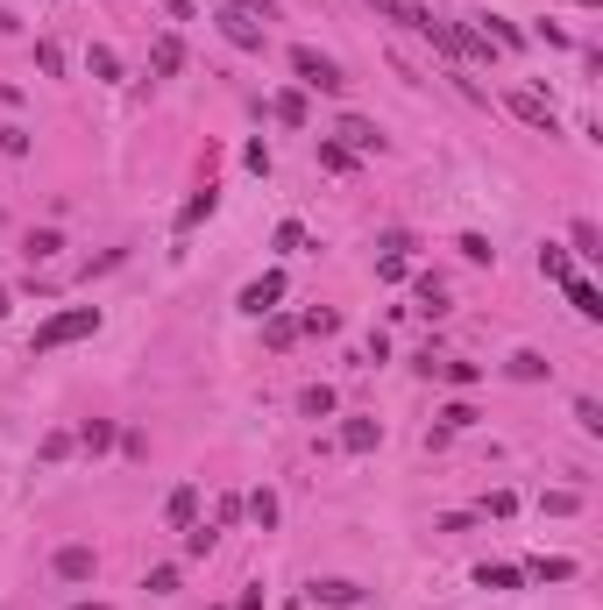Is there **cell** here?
Masks as SVG:
<instances>
[{
    "label": "cell",
    "instance_id": "obj_1",
    "mask_svg": "<svg viewBox=\"0 0 603 610\" xmlns=\"http://www.w3.org/2000/svg\"><path fill=\"white\" fill-rule=\"evenodd\" d=\"M86 334H100V305H64V313H50L43 327H36V355H57V348H71V341H86Z\"/></svg>",
    "mask_w": 603,
    "mask_h": 610
},
{
    "label": "cell",
    "instance_id": "obj_2",
    "mask_svg": "<svg viewBox=\"0 0 603 610\" xmlns=\"http://www.w3.org/2000/svg\"><path fill=\"white\" fill-rule=\"evenodd\" d=\"M291 71H298V86H306V93H341L348 86V71L334 57H320L313 43H291Z\"/></svg>",
    "mask_w": 603,
    "mask_h": 610
},
{
    "label": "cell",
    "instance_id": "obj_3",
    "mask_svg": "<svg viewBox=\"0 0 603 610\" xmlns=\"http://www.w3.org/2000/svg\"><path fill=\"white\" fill-rule=\"evenodd\" d=\"M334 142L355 149V157H376V149H384V128L362 121V114H341V121H334Z\"/></svg>",
    "mask_w": 603,
    "mask_h": 610
},
{
    "label": "cell",
    "instance_id": "obj_4",
    "mask_svg": "<svg viewBox=\"0 0 603 610\" xmlns=\"http://www.w3.org/2000/svg\"><path fill=\"white\" fill-rule=\"evenodd\" d=\"M277 298H284V270H263L256 284H242L235 305H242V313H256V320H270V313H277Z\"/></svg>",
    "mask_w": 603,
    "mask_h": 610
},
{
    "label": "cell",
    "instance_id": "obj_5",
    "mask_svg": "<svg viewBox=\"0 0 603 610\" xmlns=\"http://www.w3.org/2000/svg\"><path fill=\"white\" fill-rule=\"evenodd\" d=\"M504 107L525 121V128H540V135H554V100H540L533 86H518V93H504Z\"/></svg>",
    "mask_w": 603,
    "mask_h": 610
},
{
    "label": "cell",
    "instance_id": "obj_6",
    "mask_svg": "<svg viewBox=\"0 0 603 610\" xmlns=\"http://www.w3.org/2000/svg\"><path fill=\"white\" fill-rule=\"evenodd\" d=\"M213 22H220V36H228L235 50H263V43H270V36H263V22H256V15H242V8H220Z\"/></svg>",
    "mask_w": 603,
    "mask_h": 610
},
{
    "label": "cell",
    "instance_id": "obj_7",
    "mask_svg": "<svg viewBox=\"0 0 603 610\" xmlns=\"http://www.w3.org/2000/svg\"><path fill=\"white\" fill-rule=\"evenodd\" d=\"M369 8L384 15V22H398V29H412V36H426V22H433L426 0H369Z\"/></svg>",
    "mask_w": 603,
    "mask_h": 610
},
{
    "label": "cell",
    "instance_id": "obj_8",
    "mask_svg": "<svg viewBox=\"0 0 603 610\" xmlns=\"http://www.w3.org/2000/svg\"><path fill=\"white\" fill-rule=\"evenodd\" d=\"M50 568H57V582H93V575H100V554H93V547H57Z\"/></svg>",
    "mask_w": 603,
    "mask_h": 610
},
{
    "label": "cell",
    "instance_id": "obj_9",
    "mask_svg": "<svg viewBox=\"0 0 603 610\" xmlns=\"http://www.w3.org/2000/svg\"><path fill=\"white\" fill-rule=\"evenodd\" d=\"M149 71H157V79H178V71H185V43L157 36V43H149Z\"/></svg>",
    "mask_w": 603,
    "mask_h": 610
},
{
    "label": "cell",
    "instance_id": "obj_10",
    "mask_svg": "<svg viewBox=\"0 0 603 610\" xmlns=\"http://www.w3.org/2000/svg\"><path fill=\"white\" fill-rule=\"evenodd\" d=\"M192 518H199V490H192V483H178V490L164 497V525H171V532H185Z\"/></svg>",
    "mask_w": 603,
    "mask_h": 610
},
{
    "label": "cell",
    "instance_id": "obj_11",
    "mask_svg": "<svg viewBox=\"0 0 603 610\" xmlns=\"http://www.w3.org/2000/svg\"><path fill=\"white\" fill-rule=\"evenodd\" d=\"M412 313H426V320L447 313V284L440 277H412Z\"/></svg>",
    "mask_w": 603,
    "mask_h": 610
},
{
    "label": "cell",
    "instance_id": "obj_12",
    "mask_svg": "<svg viewBox=\"0 0 603 610\" xmlns=\"http://www.w3.org/2000/svg\"><path fill=\"white\" fill-rule=\"evenodd\" d=\"M561 291H568V305H575V313H582V320H603V291H596L589 277H568Z\"/></svg>",
    "mask_w": 603,
    "mask_h": 610
},
{
    "label": "cell",
    "instance_id": "obj_13",
    "mask_svg": "<svg viewBox=\"0 0 603 610\" xmlns=\"http://www.w3.org/2000/svg\"><path fill=\"white\" fill-rule=\"evenodd\" d=\"M376 440H384V426H376V419H348V426H341V447H348V454H369Z\"/></svg>",
    "mask_w": 603,
    "mask_h": 610
},
{
    "label": "cell",
    "instance_id": "obj_14",
    "mask_svg": "<svg viewBox=\"0 0 603 610\" xmlns=\"http://www.w3.org/2000/svg\"><path fill=\"white\" fill-rule=\"evenodd\" d=\"M213 206H220V192H213V185H206V192H192V199H185V213H178V235H192V227H199Z\"/></svg>",
    "mask_w": 603,
    "mask_h": 610
},
{
    "label": "cell",
    "instance_id": "obj_15",
    "mask_svg": "<svg viewBox=\"0 0 603 610\" xmlns=\"http://www.w3.org/2000/svg\"><path fill=\"white\" fill-rule=\"evenodd\" d=\"M518 575H533V582H575V561H561V554L547 561V554H540V561H525Z\"/></svg>",
    "mask_w": 603,
    "mask_h": 610
},
{
    "label": "cell",
    "instance_id": "obj_16",
    "mask_svg": "<svg viewBox=\"0 0 603 610\" xmlns=\"http://www.w3.org/2000/svg\"><path fill=\"white\" fill-rule=\"evenodd\" d=\"M504 369L518 376V384H540V376H547V355H533V348H518V355H511Z\"/></svg>",
    "mask_w": 603,
    "mask_h": 610
},
{
    "label": "cell",
    "instance_id": "obj_17",
    "mask_svg": "<svg viewBox=\"0 0 603 610\" xmlns=\"http://www.w3.org/2000/svg\"><path fill=\"white\" fill-rule=\"evenodd\" d=\"M540 277H547V284H568V277H575V256H568V249H540Z\"/></svg>",
    "mask_w": 603,
    "mask_h": 610
},
{
    "label": "cell",
    "instance_id": "obj_18",
    "mask_svg": "<svg viewBox=\"0 0 603 610\" xmlns=\"http://www.w3.org/2000/svg\"><path fill=\"white\" fill-rule=\"evenodd\" d=\"M114 440H121L114 419H86V426H79V447H86V454H100V447H114Z\"/></svg>",
    "mask_w": 603,
    "mask_h": 610
},
{
    "label": "cell",
    "instance_id": "obj_19",
    "mask_svg": "<svg viewBox=\"0 0 603 610\" xmlns=\"http://www.w3.org/2000/svg\"><path fill=\"white\" fill-rule=\"evenodd\" d=\"M270 114H277L284 128H306V93H277V100H270Z\"/></svg>",
    "mask_w": 603,
    "mask_h": 610
},
{
    "label": "cell",
    "instance_id": "obj_20",
    "mask_svg": "<svg viewBox=\"0 0 603 610\" xmlns=\"http://www.w3.org/2000/svg\"><path fill=\"white\" fill-rule=\"evenodd\" d=\"M568 242H575L568 256H603V235H596V220H575V227H568Z\"/></svg>",
    "mask_w": 603,
    "mask_h": 610
},
{
    "label": "cell",
    "instance_id": "obj_21",
    "mask_svg": "<svg viewBox=\"0 0 603 610\" xmlns=\"http://www.w3.org/2000/svg\"><path fill=\"white\" fill-rule=\"evenodd\" d=\"M313 596H320V603H334V610L362 603V589H355V582H313Z\"/></svg>",
    "mask_w": 603,
    "mask_h": 610
},
{
    "label": "cell",
    "instance_id": "obj_22",
    "mask_svg": "<svg viewBox=\"0 0 603 610\" xmlns=\"http://www.w3.org/2000/svg\"><path fill=\"white\" fill-rule=\"evenodd\" d=\"M22 249H29V263H50V256L64 249V242H57V227H36V235H29Z\"/></svg>",
    "mask_w": 603,
    "mask_h": 610
},
{
    "label": "cell",
    "instance_id": "obj_23",
    "mask_svg": "<svg viewBox=\"0 0 603 610\" xmlns=\"http://www.w3.org/2000/svg\"><path fill=\"white\" fill-rule=\"evenodd\" d=\"M476 582H483V589H518V568H504V561H483V568H476Z\"/></svg>",
    "mask_w": 603,
    "mask_h": 610
},
{
    "label": "cell",
    "instance_id": "obj_24",
    "mask_svg": "<svg viewBox=\"0 0 603 610\" xmlns=\"http://www.w3.org/2000/svg\"><path fill=\"white\" fill-rule=\"evenodd\" d=\"M320 171H355V149H341L334 135L320 142Z\"/></svg>",
    "mask_w": 603,
    "mask_h": 610
},
{
    "label": "cell",
    "instance_id": "obj_25",
    "mask_svg": "<svg viewBox=\"0 0 603 610\" xmlns=\"http://www.w3.org/2000/svg\"><path fill=\"white\" fill-rule=\"evenodd\" d=\"M213 540H220V532H213V525H199V518L185 525V554H192V561H199V554H213Z\"/></svg>",
    "mask_w": 603,
    "mask_h": 610
},
{
    "label": "cell",
    "instance_id": "obj_26",
    "mask_svg": "<svg viewBox=\"0 0 603 610\" xmlns=\"http://www.w3.org/2000/svg\"><path fill=\"white\" fill-rule=\"evenodd\" d=\"M298 412H306V419H327V412H334V391H327V384H313L306 398H298Z\"/></svg>",
    "mask_w": 603,
    "mask_h": 610
},
{
    "label": "cell",
    "instance_id": "obj_27",
    "mask_svg": "<svg viewBox=\"0 0 603 610\" xmlns=\"http://www.w3.org/2000/svg\"><path fill=\"white\" fill-rule=\"evenodd\" d=\"M433 369H440V376H447V384H455V391H469V384H476V376H483L476 362H433Z\"/></svg>",
    "mask_w": 603,
    "mask_h": 610
},
{
    "label": "cell",
    "instance_id": "obj_28",
    "mask_svg": "<svg viewBox=\"0 0 603 610\" xmlns=\"http://www.w3.org/2000/svg\"><path fill=\"white\" fill-rule=\"evenodd\" d=\"M483 22H490V29H483V36H490V43H497V50H518V43H525V36H518V29H511V22H504V15H483Z\"/></svg>",
    "mask_w": 603,
    "mask_h": 610
},
{
    "label": "cell",
    "instance_id": "obj_29",
    "mask_svg": "<svg viewBox=\"0 0 603 610\" xmlns=\"http://www.w3.org/2000/svg\"><path fill=\"white\" fill-rule=\"evenodd\" d=\"M242 511H249V518H256V525H263V532H270V525H277V497H270V490H256V497H249V504H242Z\"/></svg>",
    "mask_w": 603,
    "mask_h": 610
},
{
    "label": "cell",
    "instance_id": "obj_30",
    "mask_svg": "<svg viewBox=\"0 0 603 610\" xmlns=\"http://www.w3.org/2000/svg\"><path fill=\"white\" fill-rule=\"evenodd\" d=\"M86 64H93V79H121V57H114L107 43H93V57H86Z\"/></svg>",
    "mask_w": 603,
    "mask_h": 610
},
{
    "label": "cell",
    "instance_id": "obj_31",
    "mask_svg": "<svg viewBox=\"0 0 603 610\" xmlns=\"http://www.w3.org/2000/svg\"><path fill=\"white\" fill-rule=\"evenodd\" d=\"M263 341H270V348H291V341H298V320H284V313H277V320L263 327Z\"/></svg>",
    "mask_w": 603,
    "mask_h": 610
},
{
    "label": "cell",
    "instance_id": "obj_32",
    "mask_svg": "<svg viewBox=\"0 0 603 610\" xmlns=\"http://www.w3.org/2000/svg\"><path fill=\"white\" fill-rule=\"evenodd\" d=\"M575 426H582V433H603V405H596V398H575Z\"/></svg>",
    "mask_w": 603,
    "mask_h": 610
},
{
    "label": "cell",
    "instance_id": "obj_33",
    "mask_svg": "<svg viewBox=\"0 0 603 610\" xmlns=\"http://www.w3.org/2000/svg\"><path fill=\"white\" fill-rule=\"evenodd\" d=\"M334 327H341V320L327 313V305H313V313H306V320H298V334H334Z\"/></svg>",
    "mask_w": 603,
    "mask_h": 610
},
{
    "label": "cell",
    "instance_id": "obj_34",
    "mask_svg": "<svg viewBox=\"0 0 603 610\" xmlns=\"http://www.w3.org/2000/svg\"><path fill=\"white\" fill-rule=\"evenodd\" d=\"M440 426H447V433H462V426H476V405H462V398H455V405L440 412Z\"/></svg>",
    "mask_w": 603,
    "mask_h": 610
},
{
    "label": "cell",
    "instance_id": "obj_35",
    "mask_svg": "<svg viewBox=\"0 0 603 610\" xmlns=\"http://www.w3.org/2000/svg\"><path fill=\"white\" fill-rule=\"evenodd\" d=\"M142 589H149V596H171V589H178V568H171V561H164V568H149Z\"/></svg>",
    "mask_w": 603,
    "mask_h": 610
},
{
    "label": "cell",
    "instance_id": "obj_36",
    "mask_svg": "<svg viewBox=\"0 0 603 610\" xmlns=\"http://www.w3.org/2000/svg\"><path fill=\"white\" fill-rule=\"evenodd\" d=\"M0 157H29V128H0Z\"/></svg>",
    "mask_w": 603,
    "mask_h": 610
},
{
    "label": "cell",
    "instance_id": "obj_37",
    "mask_svg": "<svg viewBox=\"0 0 603 610\" xmlns=\"http://www.w3.org/2000/svg\"><path fill=\"white\" fill-rule=\"evenodd\" d=\"M71 447H79V433H50V440H43V462H64Z\"/></svg>",
    "mask_w": 603,
    "mask_h": 610
},
{
    "label": "cell",
    "instance_id": "obj_38",
    "mask_svg": "<svg viewBox=\"0 0 603 610\" xmlns=\"http://www.w3.org/2000/svg\"><path fill=\"white\" fill-rule=\"evenodd\" d=\"M242 164H249L256 178H270V142H249V149H242Z\"/></svg>",
    "mask_w": 603,
    "mask_h": 610
},
{
    "label": "cell",
    "instance_id": "obj_39",
    "mask_svg": "<svg viewBox=\"0 0 603 610\" xmlns=\"http://www.w3.org/2000/svg\"><path fill=\"white\" fill-rule=\"evenodd\" d=\"M220 8H242V15H256V22H277L270 0H220Z\"/></svg>",
    "mask_w": 603,
    "mask_h": 610
},
{
    "label": "cell",
    "instance_id": "obj_40",
    "mask_svg": "<svg viewBox=\"0 0 603 610\" xmlns=\"http://www.w3.org/2000/svg\"><path fill=\"white\" fill-rule=\"evenodd\" d=\"M36 64L50 71V79H57V71H64V50H57V43H36Z\"/></svg>",
    "mask_w": 603,
    "mask_h": 610
},
{
    "label": "cell",
    "instance_id": "obj_41",
    "mask_svg": "<svg viewBox=\"0 0 603 610\" xmlns=\"http://www.w3.org/2000/svg\"><path fill=\"white\" fill-rule=\"evenodd\" d=\"M462 256H469V263H490V256H497V249H490V242H483V235H462Z\"/></svg>",
    "mask_w": 603,
    "mask_h": 610
},
{
    "label": "cell",
    "instance_id": "obj_42",
    "mask_svg": "<svg viewBox=\"0 0 603 610\" xmlns=\"http://www.w3.org/2000/svg\"><path fill=\"white\" fill-rule=\"evenodd\" d=\"M575 504H582V497H575V490H547V511H554V518H568V511H575Z\"/></svg>",
    "mask_w": 603,
    "mask_h": 610
},
{
    "label": "cell",
    "instance_id": "obj_43",
    "mask_svg": "<svg viewBox=\"0 0 603 610\" xmlns=\"http://www.w3.org/2000/svg\"><path fill=\"white\" fill-rule=\"evenodd\" d=\"M164 15H178V22H192V0H164Z\"/></svg>",
    "mask_w": 603,
    "mask_h": 610
},
{
    "label": "cell",
    "instance_id": "obj_44",
    "mask_svg": "<svg viewBox=\"0 0 603 610\" xmlns=\"http://www.w3.org/2000/svg\"><path fill=\"white\" fill-rule=\"evenodd\" d=\"M0 320H8V284H0Z\"/></svg>",
    "mask_w": 603,
    "mask_h": 610
},
{
    "label": "cell",
    "instance_id": "obj_45",
    "mask_svg": "<svg viewBox=\"0 0 603 610\" xmlns=\"http://www.w3.org/2000/svg\"><path fill=\"white\" fill-rule=\"evenodd\" d=\"M71 610H107V603H71Z\"/></svg>",
    "mask_w": 603,
    "mask_h": 610
},
{
    "label": "cell",
    "instance_id": "obj_46",
    "mask_svg": "<svg viewBox=\"0 0 603 610\" xmlns=\"http://www.w3.org/2000/svg\"><path fill=\"white\" fill-rule=\"evenodd\" d=\"M582 8H596V0H582Z\"/></svg>",
    "mask_w": 603,
    "mask_h": 610
}]
</instances>
